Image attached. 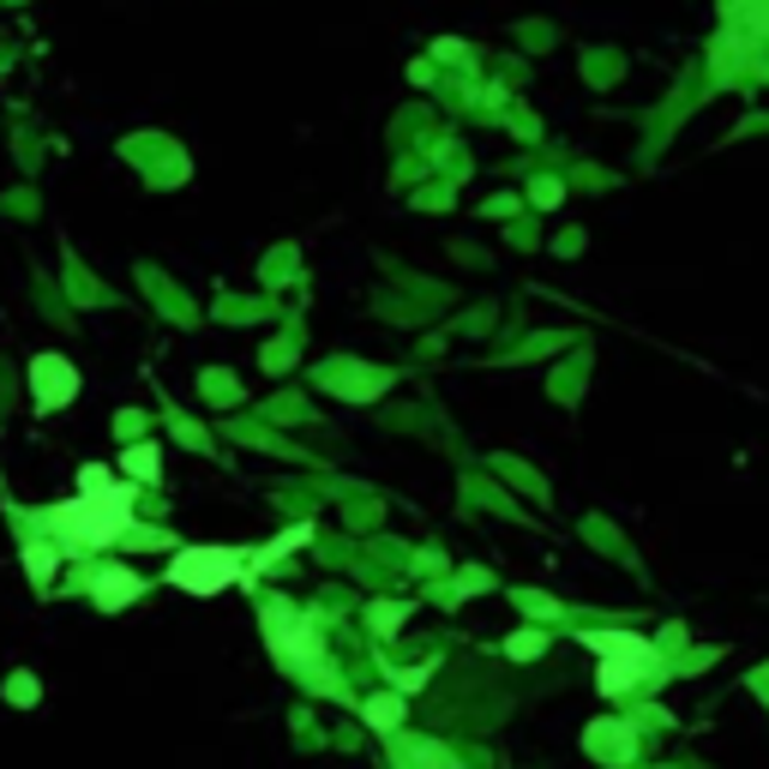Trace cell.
<instances>
[{
  "label": "cell",
  "mask_w": 769,
  "mask_h": 769,
  "mask_svg": "<svg viewBox=\"0 0 769 769\" xmlns=\"http://www.w3.org/2000/svg\"><path fill=\"white\" fill-rule=\"evenodd\" d=\"M247 577V547H181L163 571V583L181 595H216V589Z\"/></svg>",
  "instance_id": "6da1fadb"
},
{
  "label": "cell",
  "mask_w": 769,
  "mask_h": 769,
  "mask_svg": "<svg viewBox=\"0 0 769 769\" xmlns=\"http://www.w3.org/2000/svg\"><path fill=\"white\" fill-rule=\"evenodd\" d=\"M661 679H668V656H661L656 644L637 649V656H601L595 661V691H601V698H613V703H625L632 691H644V686H661Z\"/></svg>",
  "instance_id": "7a4b0ae2"
},
{
  "label": "cell",
  "mask_w": 769,
  "mask_h": 769,
  "mask_svg": "<svg viewBox=\"0 0 769 769\" xmlns=\"http://www.w3.org/2000/svg\"><path fill=\"white\" fill-rule=\"evenodd\" d=\"M583 758L601 764V769H637L644 734H637V722H625V715H601V722L583 727Z\"/></svg>",
  "instance_id": "3957f363"
},
{
  "label": "cell",
  "mask_w": 769,
  "mask_h": 769,
  "mask_svg": "<svg viewBox=\"0 0 769 769\" xmlns=\"http://www.w3.org/2000/svg\"><path fill=\"white\" fill-rule=\"evenodd\" d=\"M24 384H31V403H36V415H60V409L79 397V367L67 361V355H31L24 361Z\"/></svg>",
  "instance_id": "277c9868"
},
{
  "label": "cell",
  "mask_w": 769,
  "mask_h": 769,
  "mask_svg": "<svg viewBox=\"0 0 769 769\" xmlns=\"http://www.w3.org/2000/svg\"><path fill=\"white\" fill-rule=\"evenodd\" d=\"M121 157H126V163H151V169H145V187H187V181H192L187 151L175 145V138H163V133H138V138H126Z\"/></svg>",
  "instance_id": "5b68a950"
},
{
  "label": "cell",
  "mask_w": 769,
  "mask_h": 769,
  "mask_svg": "<svg viewBox=\"0 0 769 769\" xmlns=\"http://www.w3.org/2000/svg\"><path fill=\"white\" fill-rule=\"evenodd\" d=\"M325 391H337V397H349V403H367V397H379V391H391L397 384V374L391 367H355L349 355H331L325 367L313 374Z\"/></svg>",
  "instance_id": "8992f818"
},
{
  "label": "cell",
  "mask_w": 769,
  "mask_h": 769,
  "mask_svg": "<svg viewBox=\"0 0 769 769\" xmlns=\"http://www.w3.org/2000/svg\"><path fill=\"white\" fill-rule=\"evenodd\" d=\"M391 769H464L457 751L445 739H427V734H391Z\"/></svg>",
  "instance_id": "52a82bcc"
},
{
  "label": "cell",
  "mask_w": 769,
  "mask_h": 769,
  "mask_svg": "<svg viewBox=\"0 0 769 769\" xmlns=\"http://www.w3.org/2000/svg\"><path fill=\"white\" fill-rule=\"evenodd\" d=\"M138 595H145V577H138L133 566H97V577H91V601H97L102 613L133 608Z\"/></svg>",
  "instance_id": "ba28073f"
},
{
  "label": "cell",
  "mask_w": 769,
  "mask_h": 769,
  "mask_svg": "<svg viewBox=\"0 0 769 769\" xmlns=\"http://www.w3.org/2000/svg\"><path fill=\"white\" fill-rule=\"evenodd\" d=\"M138 283H145V294L163 307V319H175L181 331L199 325V313H192V301H187V289H181V283H163V277L151 271V265H138Z\"/></svg>",
  "instance_id": "9c48e42d"
},
{
  "label": "cell",
  "mask_w": 769,
  "mask_h": 769,
  "mask_svg": "<svg viewBox=\"0 0 769 769\" xmlns=\"http://www.w3.org/2000/svg\"><path fill=\"white\" fill-rule=\"evenodd\" d=\"M355 710H361V727H374V734H384V739L409 722V698H403V691H374V698H361Z\"/></svg>",
  "instance_id": "30bf717a"
},
{
  "label": "cell",
  "mask_w": 769,
  "mask_h": 769,
  "mask_svg": "<svg viewBox=\"0 0 769 769\" xmlns=\"http://www.w3.org/2000/svg\"><path fill=\"white\" fill-rule=\"evenodd\" d=\"M577 644L595 649V661H601V656H637V649H649V637L625 632V625H601V632H583Z\"/></svg>",
  "instance_id": "8fae6325"
},
{
  "label": "cell",
  "mask_w": 769,
  "mask_h": 769,
  "mask_svg": "<svg viewBox=\"0 0 769 769\" xmlns=\"http://www.w3.org/2000/svg\"><path fill=\"white\" fill-rule=\"evenodd\" d=\"M583 542H589V547H601V554H608V559H613V566H625V571H637V554H632V547H625V535H620V530H613V523H608V517H583Z\"/></svg>",
  "instance_id": "7c38bea8"
},
{
  "label": "cell",
  "mask_w": 769,
  "mask_h": 769,
  "mask_svg": "<svg viewBox=\"0 0 769 769\" xmlns=\"http://www.w3.org/2000/svg\"><path fill=\"white\" fill-rule=\"evenodd\" d=\"M163 427H169V439H175V445H187V452H199V457H216V439L199 427V421H187L175 403H163Z\"/></svg>",
  "instance_id": "4fadbf2b"
},
{
  "label": "cell",
  "mask_w": 769,
  "mask_h": 769,
  "mask_svg": "<svg viewBox=\"0 0 769 769\" xmlns=\"http://www.w3.org/2000/svg\"><path fill=\"white\" fill-rule=\"evenodd\" d=\"M505 601L523 613V620H535V625H547V620L559 625V620H566V608H559L554 595H542V589H505Z\"/></svg>",
  "instance_id": "5bb4252c"
},
{
  "label": "cell",
  "mask_w": 769,
  "mask_h": 769,
  "mask_svg": "<svg viewBox=\"0 0 769 769\" xmlns=\"http://www.w3.org/2000/svg\"><path fill=\"white\" fill-rule=\"evenodd\" d=\"M60 554H67L60 542H31V547H24V571H31V583L43 589V595L55 589V559Z\"/></svg>",
  "instance_id": "9a60e30c"
},
{
  "label": "cell",
  "mask_w": 769,
  "mask_h": 769,
  "mask_svg": "<svg viewBox=\"0 0 769 769\" xmlns=\"http://www.w3.org/2000/svg\"><path fill=\"white\" fill-rule=\"evenodd\" d=\"M199 397L211 409H235L241 403V379L223 374V367H204V374H199Z\"/></svg>",
  "instance_id": "2e32d148"
},
{
  "label": "cell",
  "mask_w": 769,
  "mask_h": 769,
  "mask_svg": "<svg viewBox=\"0 0 769 769\" xmlns=\"http://www.w3.org/2000/svg\"><path fill=\"white\" fill-rule=\"evenodd\" d=\"M67 294H73V301H79V307H109V301H114V294L102 289L97 277L85 271L79 259H73V253H67Z\"/></svg>",
  "instance_id": "e0dca14e"
},
{
  "label": "cell",
  "mask_w": 769,
  "mask_h": 769,
  "mask_svg": "<svg viewBox=\"0 0 769 769\" xmlns=\"http://www.w3.org/2000/svg\"><path fill=\"white\" fill-rule=\"evenodd\" d=\"M157 445H151V439H133V445H126V452H121V469H126V476H133V481H157L163 476V469H157Z\"/></svg>",
  "instance_id": "ac0fdd59"
},
{
  "label": "cell",
  "mask_w": 769,
  "mask_h": 769,
  "mask_svg": "<svg viewBox=\"0 0 769 769\" xmlns=\"http://www.w3.org/2000/svg\"><path fill=\"white\" fill-rule=\"evenodd\" d=\"M216 319H223V325H253V319H271V301H241V294H223V301H216Z\"/></svg>",
  "instance_id": "d6986e66"
},
{
  "label": "cell",
  "mask_w": 769,
  "mask_h": 769,
  "mask_svg": "<svg viewBox=\"0 0 769 769\" xmlns=\"http://www.w3.org/2000/svg\"><path fill=\"white\" fill-rule=\"evenodd\" d=\"M542 649H547V632H542V625H530V632L505 637V644H499V656H505V661H535Z\"/></svg>",
  "instance_id": "ffe728a7"
},
{
  "label": "cell",
  "mask_w": 769,
  "mask_h": 769,
  "mask_svg": "<svg viewBox=\"0 0 769 769\" xmlns=\"http://www.w3.org/2000/svg\"><path fill=\"white\" fill-rule=\"evenodd\" d=\"M7 703H12V710H36V703H43V679H36V673H7Z\"/></svg>",
  "instance_id": "44dd1931"
},
{
  "label": "cell",
  "mask_w": 769,
  "mask_h": 769,
  "mask_svg": "<svg viewBox=\"0 0 769 769\" xmlns=\"http://www.w3.org/2000/svg\"><path fill=\"white\" fill-rule=\"evenodd\" d=\"M294 259H301V247H289V241H283V247H277L271 259L259 265V277H265V283H271V289H277V283H294V271H301V265H294Z\"/></svg>",
  "instance_id": "7402d4cb"
},
{
  "label": "cell",
  "mask_w": 769,
  "mask_h": 769,
  "mask_svg": "<svg viewBox=\"0 0 769 769\" xmlns=\"http://www.w3.org/2000/svg\"><path fill=\"white\" fill-rule=\"evenodd\" d=\"M493 469H499V476H505V481H517V487H523V493H535V499H547V481H542V476H535V469H523V464H517V457H493Z\"/></svg>",
  "instance_id": "603a6c76"
},
{
  "label": "cell",
  "mask_w": 769,
  "mask_h": 769,
  "mask_svg": "<svg viewBox=\"0 0 769 769\" xmlns=\"http://www.w3.org/2000/svg\"><path fill=\"white\" fill-rule=\"evenodd\" d=\"M307 415H313V409H307V397H294V391L265 403V421H307Z\"/></svg>",
  "instance_id": "cb8c5ba5"
},
{
  "label": "cell",
  "mask_w": 769,
  "mask_h": 769,
  "mask_svg": "<svg viewBox=\"0 0 769 769\" xmlns=\"http://www.w3.org/2000/svg\"><path fill=\"white\" fill-rule=\"evenodd\" d=\"M583 79L589 85H613V79H620V55H595V48H589V55H583Z\"/></svg>",
  "instance_id": "d4e9b609"
},
{
  "label": "cell",
  "mask_w": 769,
  "mask_h": 769,
  "mask_svg": "<svg viewBox=\"0 0 769 769\" xmlns=\"http://www.w3.org/2000/svg\"><path fill=\"white\" fill-rule=\"evenodd\" d=\"M259 361H265V374H289V367H294V337H283V343H271V349H265V355H259Z\"/></svg>",
  "instance_id": "484cf974"
},
{
  "label": "cell",
  "mask_w": 769,
  "mask_h": 769,
  "mask_svg": "<svg viewBox=\"0 0 769 769\" xmlns=\"http://www.w3.org/2000/svg\"><path fill=\"white\" fill-rule=\"evenodd\" d=\"M656 649H661V656H679V649H686V625H661V632H656Z\"/></svg>",
  "instance_id": "4316f807"
},
{
  "label": "cell",
  "mask_w": 769,
  "mask_h": 769,
  "mask_svg": "<svg viewBox=\"0 0 769 769\" xmlns=\"http://www.w3.org/2000/svg\"><path fill=\"white\" fill-rule=\"evenodd\" d=\"M403 613H409L403 601H379V608H374V625H379V632H391V625L403 620Z\"/></svg>",
  "instance_id": "83f0119b"
},
{
  "label": "cell",
  "mask_w": 769,
  "mask_h": 769,
  "mask_svg": "<svg viewBox=\"0 0 769 769\" xmlns=\"http://www.w3.org/2000/svg\"><path fill=\"white\" fill-rule=\"evenodd\" d=\"M746 686L758 691V698H764V710H769V661H764V668H751V673H746Z\"/></svg>",
  "instance_id": "f1b7e54d"
},
{
  "label": "cell",
  "mask_w": 769,
  "mask_h": 769,
  "mask_svg": "<svg viewBox=\"0 0 769 769\" xmlns=\"http://www.w3.org/2000/svg\"><path fill=\"white\" fill-rule=\"evenodd\" d=\"M114 433H121V439H138V433H145V421H138V415H114Z\"/></svg>",
  "instance_id": "f546056e"
},
{
  "label": "cell",
  "mask_w": 769,
  "mask_h": 769,
  "mask_svg": "<svg viewBox=\"0 0 769 769\" xmlns=\"http://www.w3.org/2000/svg\"><path fill=\"white\" fill-rule=\"evenodd\" d=\"M554 247H559V253H577V247H583V229H566V235H559Z\"/></svg>",
  "instance_id": "4dcf8cb0"
}]
</instances>
